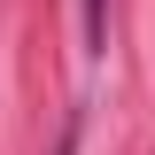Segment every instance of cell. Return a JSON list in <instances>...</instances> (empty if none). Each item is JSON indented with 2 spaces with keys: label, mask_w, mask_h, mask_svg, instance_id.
Instances as JSON below:
<instances>
[{
  "label": "cell",
  "mask_w": 155,
  "mask_h": 155,
  "mask_svg": "<svg viewBox=\"0 0 155 155\" xmlns=\"http://www.w3.org/2000/svg\"><path fill=\"white\" fill-rule=\"evenodd\" d=\"M54 155H78V124H70V132H62V147H54Z\"/></svg>",
  "instance_id": "2"
},
{
  "label": "cell",
  "mask_w": 155,
  "mask_h": 155,
  "mask_svg": "<svg viewBox=\"0 0 155 155\" xmlns=\"http://www.w3.org/2000/svg\"><path fill=\"white\" fill-rule=\"evenodd\" d=\"M109 39V0H85V47Z\"/></svg>",
  "instance_id": "1"
}]
</instances>
